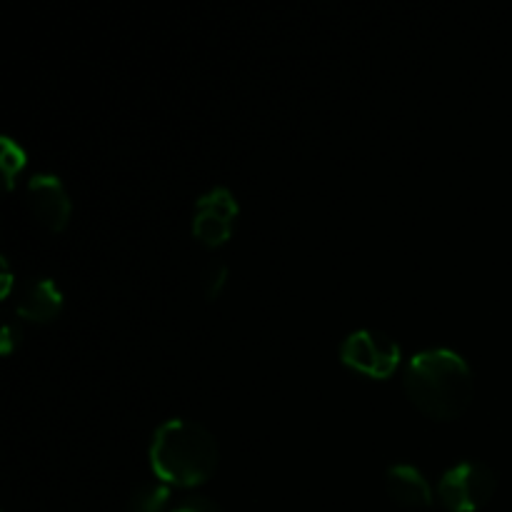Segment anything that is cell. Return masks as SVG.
Wrapping results in <instances>:
<instances>
[{
  "label": "cell",
  "instance_id": "obj_6",
  "mask_svg": "<svg viewBox=\"0 0 512 512\" xmlns=\"http://www.w3.org/2000/svg\"><path fill=\"white\" fill-rule=\"evenodd\" d=\"M63 308V290L55 285L53 278H30L20 288L18 303H15V315L30 323H48Z\"/></svg>",
  "mask_w": 512,
  "mask_h": 512
},
{
  "label": "cell",
  "instance_id": "obj_1",
  "mask_svg": "<svg viewBox=\"0 0 512 512\" xmlns=\"http://www.w3.org/2000/svg\"><path fill=\"white\" fill-rule=\"evenodd\" d=\"M403 388L420 413L433 420H453L473 400L475 380L463 355L450 348H428L408 360Z\"/></svg>",
  "mask_w": 512,
  "mask_h": 512
},
{
  "label": "cell",
  "instance_id": "obj_13",
  "mask_svg": "<svg viewBox=\"0 0 512 512\" xmlns=\"http://www.w3.org/2000/svg\"><path fill=\"white\" fill-rule=\"evenodd\" d=\"M15 340H20V330L15 328L13 323H8V325H5V328H3V350H5V353H8V350L13 348Z\"/></svg>",
  "mask_w": 512,
  "mask_h": 512
},
{
  "label": "cell",
  "instance_id": "obj_10",
  "mask_svg": "<svg viewBox=\"0 0 512 512\" xmlns=\"http://www.w3.org/2000/svg\"><path fill=\"white\" fill-rule=\"evenodd\" d=\"M195 208L208 210V213H215V215H220V218H228V220H233L235 215H238V203H235V195L230 193L228 188H223V185H215V188H210L208 193L200 195L198 203H195Z\"/></svg>",
  "mask_w": 512,
  "mask_h": 512
},
{
  "label": "cell",
  "instance_id": "obj_8",
  "mask_svg": "<svg viewBox=\"0 0 512 512\" xmlns=\"http://www.w3.org/2000/svg\"><path fill=\"white\" fill-rule=\"evenodd\" d=\"M173 493L165 483H145L133 490L125 512H173Z\"/></svg>",
  "mask_w": 512,
  "mask_h": 512
},
{
  "label": "cell",
  "instance_id": "obj_12",
  "mask_svg": "<svg viewBox=\"0 0 512 512\" xmlns=\"http://www.w3.org/2000/svg\"><path fill=\"white\" fill-rule=\"evenodd\" d=\"M173 512H223V508L215 500L203 498V495H188L180 503H175Z\"/></svg>",
  "mask_w": 512,
  "mask_h": 512
},
{
  "label": "cell",
  "instance_id": "obj_5",
  "mask_svg": "<svg viewBox=\"0 0 512 512\" xmlns=\"http://www.w3.org/2000/svg\"><path fill=\"white\" fill-rule=\"evenodd\" d=\"M25 198H28L30 213L45 230L58 233L68 225L73 203H70L68 188L55 173L30 175L28 185H25Z\"/></svg>",
  "mask_w": 512,
  "mask_h": 512
},
{
  "label": "cell",
  "instance_id": "obj_9",
  "mask_svg": "<svg viewBox=\"0 0 512 512\" xmlns=\"http://www.w3.org/2000/svg\"><path fill=\"white\" fill-rule=\"evenodd\" d=\"M230 233H233V220L220 218V215L208 213V210L195 208L193 235L200 240V243L215 248V245H223L225 240L230 238Z\"/></svg>",
  "mask_w": 512,
  "mask_h": 512
},
{
  "label": "cell",
  "instance_id": "obj_11",
  "mask_svg": "<svg viewBox=\"0 0 512 512\" xmlns=\"http://www.w3.org/2000/svg\"><path fill=\"white\" fill-rule=\"evenodd\" d=\"M225 280H228V265L220 263V260H215V263H210L208 268H205V273H203L205 295H208L210 300L218 298L220 290L225 288Z\"/></svg>",
  "mask_w": 512,
  "mask_h": 512
},
{
  "label": "cell",
  "instance_id": "obj_3",
  "mask_svg": "<svg viewBox=\"0 0 512 512\" xmlns=\"http://www.w3.org/2000/svg\"><path fill=\"white\" fill-rule=\"evenodd\" d=\"M498 488L493 468L480 460H458L438 480V498L450 512H475L490 503Z\"/></svg>",
  "mask_w": 512,
  "mask_h": 512
},
{
  "label": "cell",
  "instance_id": "obj_7",
  "mask_svg": "<svg viewBox=\"0 0 512 512\" xmlns=\"http://www.w3.org/2000/svg\"><path fill=\"white\" fill-rule=\"evenodd\" d=\"M385 488H388L390 498L403 508H428L433 503L428 478L410 463L390 465L385 473Z\"/></svg>",
  "mask_w": 512,
  "mask_h": 512
},
{
  "label": "cell",
  "instance_id": "obj_4",
  "mask_svg": "<svg viewBox=\"0 0 512 512\" xmlns=\"http://www.w3.org/2000/svg\"><path fill=\"white\" fill-rule=\"evenodd\" d=\"M340 360L350 370L368 378H390L400 365V345L383 330L363 328L343 340Z\"/></svg>",
  "mask_w": 512,
  "mask_h": 512
},
{
  "label": "cell",
  "instance_id": "obj_2",
  "mask_svg": "<svg viewBox=\"0 0 512 512\" xmlns=\"http://www.w3.org/2000/svg\"><path fill=\"white\" fill-rule=\"evenodd\" d=\"M150 468L165 485L195 488L210 480L220 460L218 440L205 425L188 418H170L150 440Z\"/></svg>",
  "mask_w": 512,
  "mask_h": 512
}]
</instances>
